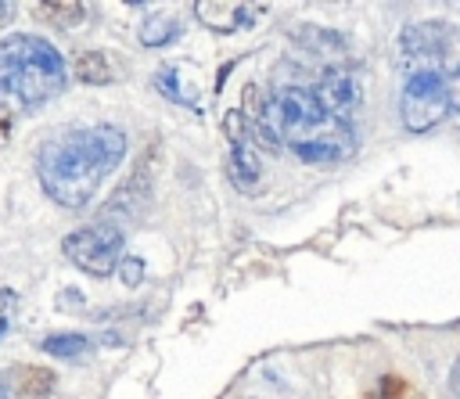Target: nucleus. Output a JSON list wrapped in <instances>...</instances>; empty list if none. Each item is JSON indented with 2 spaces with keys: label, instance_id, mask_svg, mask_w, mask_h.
Returning <instances> with one entry per match:
<instances>
[{
  "label": "nucleus",
  "instance_id": "2eb2a0df",
  "mask_svg": "<svg viewBox=\"0 0 460 399\" xmlns=\"http://www.w3.org/2000/svg\"><path fill=\"white\" fill-rule=\"evenodd\" d=\"M158 90L165 93V97H172V101H180V104H190V97L183 93V86H180V79H176V72H158Z\"/></svg>",
  "mask_w": 460,
  "mask_h": 399
},
{
  "label": "nucleus",
  "instance_id": "dca6fc26",
  "mask_svg": "<svg viewBox=\"0 0 460 399\" xmlns=\"http://www.w3.org/2000/svg\"><path fill=\"white\" fill-rule=\"evenodd\" d=\"M377 395H381V399H410V385H406L399 374H385Z\"/></svg>",
  "mask_w": 460,
  "mask_h": 399
},
{
  "label": "nucleus",
  "instance_id": "1a4fd4ad",
  "mask_svg": "<svg viewBox=\"0 0 460 399\" xmlns=\"http://www.w3.org/2000/svg\"><path fill=\"white\" fill-rule=\"evenodd\" d=\"M266 7H255V4H223V0H198L194 4V14L201 25H208L212 32H237V29H248L255 25V18L262 14Z\"/></svg>",
  "mask_w": 460,
  "mask_h": 399
},
{
  "label": "nucleus",
  "instance_id": "f03ea898",
  "mask_svg": "<svg viewBox=\"0 0 460 399\" xmlns=\"http://www.w3.org/2000/svg\"><path fill=\"white\" fill-rule=\"evenodd\" d=\"M126 158V133L119 126L68 129L47 140L36 155V180L61 208H86L101 183Z\"/></svg>",
  "mask_w": 460,
  "mask_h": 399
},
{
  "label": "nucleus",
  "instance_id": "39448f33",
  "mask_svg": "<svg viewBox=\"0 0 460 399\" xmlns=\"http://www.w3.org/2000/svg\"><path fill=\"white\" fill-rule=\"evenodd\" d=\"M61 248H65V259H68L72 266H79L83 273L104 280V277H111V273L122 266L126 230H122L119 223L97 216L93 223L72 230V234L61 241Z\"/></svg>",
  "mask_w": 460,
  "mask_h": 399
},
{
  "label": "nucleus",
  "instance_id": "20e7f679",
  "mask_svg": "<svg viewBox=\"0 0 460 399\" xmlns=\"http://www.w3.org/2000/svg\"><path fill=\"white\" fill-rule=\"evenodd\" d=\"M399 47L413 68H431L449 83H460V25L442 18L410 22L399 32Z\"/></svg>",
  "mask_w": 460,
  "mask_h": 399
},
{
  "label": "nucleus",
  "instance_id": "aec40b11",
  "mask_svg": "<svg viewBox=\"0 0 460 399\" xmlns=\"http://www.w3.org/2000/svg\"><path fill=\"white\" fill-rule=\"evenodd\" d=\"M449 392H453V399H460V359L449 370Z\"/></svg>",
  "mask_w": 460,
  "mask_h": 399
},
{
  "label": "nucleus",
  "instance_id": "4468645a",
  "mask_svg": "<svg viewBox=\"0 0 460 399\" xmlns=\"http://www.w3.org/2000/svg\"><path fill=\"white\" fill-rule=\"evenodd\" d=\"M43 352L47 356H58V359H79V356L90 352V338L86 334H75V331L50 334V338H43Z\"/></svg>",
  "mask_w": 460,
  "mask_h": 399
},
{
  "label": "nucleus",
  "instance_id": "0eeeda50",
  "mask_svg": "<svg viewBox=\"0 0 460 399\" xmlns=\"http://www.w3.org/2000/svg\"><path fill=\"white\" fill-rule=\"evenodd\" d=\"M223 129H226V140H230V155H226V173L234 180L237 191H252L259 180H262V158H259V147L244 126V115L241 111H230L223 119Z\"/></svg>",
  "mask_w": 460,
  "mask_h": 399
},
{
  "label": "nucleus",
  "instance_id": "f257e3e1",
  "mask_svg": "<svg viewBox=\"0 0 460 399\" xmlns=\"http://www.w3.org/2000/svg\"><path fill=\"white\" fill-rule=\"evenodd\" d=\"M255 133L273 144L288 147L305 165H338L356 155V129L352 122L338 119L313 86H284L266 97L255 111Z\"/></svg>",
  "mask_w": 460,
  "mask_h": 399
},
{
  "label": "nucleus",
  "instance_id": "6e6552de",
  "mask_svg": "<svg viewBox=\"0 0 460 399\" xmlns=\"http://www.w3.org/2000/svg\"><path fill=\"white\" fill-rule=\"evenodd\" d=\"M313 90H316V97H320L338 119H345V122H352V111L363 104V83H359V75L349 72V68H327Z\"/></svg>",
  "mask_w": 460,
  "mask_h": 399
},
{
  "label": "nucleus",
  "instance_id": "7ed1b4c3",
  "mask_svg": "<svg viewBox=\"0 0 460 399\" xmlns=\"http://www.w3.org/2000/svg\"><path fill=\"white\" fill-rule=\"evenodd\" d=\"M65 58L50 40L29 32L0 40V104L43 108L65 90Z\"/></svg>",
  "mask_w": 460,
  "mask_h": 399
},
{
  "label": "nucleus",
  "instance_id": "f8f14e48",
  "mask_svg": "<svg viewBox=\"0 0 460 399\" xmlns=\"http://www.w3.org/2000/svg\"><path fill=\"white\" fill-rule=\"evenodd\" d=\"M32 11H36L40 18L61 25V29H75L79 22H86V7L75 4V0H58V4H47V0H43V4H32Z\"/></svg>",
  "mask_w": 460,
  "mask_h": 399
},
{
  "label": "nucleus",
  "instance_id": "4be33fe9",
  "mask_svg": "<svg viewBox=\"0 0 460 399\" xmlns=\"http://www.w3.org/2000/svg\"><path fill=\"white\" fill-rule=\"evenodd\" d=\"M7 14H11V4H0V18L7 22Z\"/></svg>",
  "mask_w": 460,
  "mask_h": 399
},
{
  "label": "nucleus",
  "instance_id": "f3484780",
  "mask_svg": "<svg viewBox=\"0 0 460 399\" xmlns=\"http://www.w3.org/2000/svg\"><path fill=\"white\" fill-rule=\"evenodd\" d=\"M119 273H122V280L133 288V284H140V273H144V262L140 259H122V266H119Z\"/></svg>",
  "mask_w": 460,
  "mask_h": 399
},
{
  "label": "nucleus",
  "instance_id": "a211bd4d",
  "mask_svg": "<svg viewBox=\"0 0 460 399\" xmlns=\"http://www.w3.org/2000/svg\"><path fill=\"white\" fill-rule=\"evenodd\" d=\"M7 137H11V111L0 104V144H4Z\"/></svg>",
  "mask_w": 460,
  "mask_h": 399
},
{
  "label": "nucleus",
  "instance_id": "9d476101",
  "mask_svg": "<svg viewBox=\"0 0 460 399\" xmlns=\"http://www.w3.org/2000/svg\"><path fill=\"white\" fill-rule=\"evenodd\" d=\"M11 392L14 395H50L54 392V370L50 367H32V363H22V367H11Z\"/></svg>",
  "mask_w": 460,
  "mask_h": 399
},
{
  "label": "nucleus",
  "instance_id": "412c9836",
  "mask_svg": "<svg viewBox=\"0 0 460 399\" xmlns=\"http://www.w3.org/2000/svg\"><path fill=\"white\" fill-rule=\"evenodd\" d=\"M14 392H11V374L7 370H0V399H11Z\"/></svg>",
  "mask_w": 460,
  "mask_h": 399
},
{
  "label": "nucleus",
  "instance_id": "423d86ee",
  "mask_svg": "<svg viewBox=\"0 0 460 399\" xmlns=\"http://www.w3.org/2000/svg\"><path fill=\"white\" fill-rule=\"evenodd\" d=\"M449 111H453L449 79L431 72V68H413L406 75V83H402V93H399V119H402V126L410 133H428Z\"/></svg>",
  "mask_w": 460,
  "mask_h": 399
},
{
  "label": "nucleus",
  "instance_id": "ddd939ff",
  "mask_svg": "<svg viewBox=\"0 0 460 399\" xmlns=\"http://www.w3.org/2000/svg\"><path fill=\"white\" fill-rule=\"evenodd\" d=\"M176 36H180L176 14H151V18H144V25H140V43H144V47H165V43H172Z\"/></svg>",
  "mask_w": 460,
  "mask_h": 399
},
{
  "label": "nucleus",
  "instance_id": "6ab92c4d",
  "mask_svg": "<svg viewBox=\"0 0 460 399\" xmlns=\"http://www.w3.org/2000/svg\"><path fill=\"white\" fill-rule=\"evenodd\" d=\"M11 306H14V291H11V288H0V320H7L4 313H7Z\"/></svg>",
  "mask_w": 460,
  "mask_h": 399
},
{
  "label": "nucleus",
  "instance_id": "9b49d317",
  "mask_svg": "<svg viewBox=\"0 0 460 399\" xmlns=\"http://www.w3.org/2000/svg\"><path fill=\"white\" fill-rule=\"evenodd\" d=\"M72 75L79 83H90V86H101V83H111L115 79V68H111V58L104 50H83L75 54L72 61Z\"/></svg>",
  "mask_w": 460,
  "mask_h": 399
}]
</instances>
